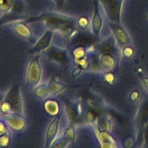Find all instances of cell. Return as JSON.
Returning <instances> with one entry per match:
<instances>
[{"instance_id": "6da1fadb", "label": "cell", "mask_w": 148, "mask_h": 148, "mask_svg": "<svg viewBox=\"0 0 148 148\" xmlns=\"http://www.w3.org/2000/svg\"><path fill=\"white\" fill-rule=\"evenodd\" d=\"M51 36V34L50 32H49V33H46V34L42 38L41 40L39 41V43H38L36 48H37L38 49H43V48L46 47V46L49 45Z\"/></svg>"}, {"instance_id": "7a4b0ae2", "label": "cell", "mask_w": 148, "mask_h": 148, "mask_svg": "<svg viewBox=\"0 0 148 148\" xmlns=\"http://www.w3.org/2000/svg\"><path fill=\"white\" fill-rule=\"evenodd\" d=\"M92 23H93V29L95 32H98L100 27L101 26V19L100 17L99 14H98V11L97 9L95 10V16L93 17V20H92Z\"/></svg>"}, {"instance_id": "3957f363", "label": "cell", "mask_w": 148, "mask_h": 148, "mask_svg": "<svg viewBox=\"0 0 148 148\" xmlns=\"http://www.w3.org/2000/svg\"><path fill=\"white\" fill-rule=\"evenodd\" d=\"M77 42L82 45H85V44H88V43H89L90 42V40L89 38L87 37V36H79V37L78 38Z\"/></svg>"}, {"instance_id": "277c9868", "label": "cell", "mask_w": 148, "mask_h": 148, "mask_svg": "<svg viewBox=\"0 0 148 148\" xmlns=\"http://www.w3.org/2000/svg\"><path fill=\"white\" fill-rule=\"evenodd\" d=\"M58 4H62V3L64 2V0H54Z\"/></svg>"}]
</instances>
